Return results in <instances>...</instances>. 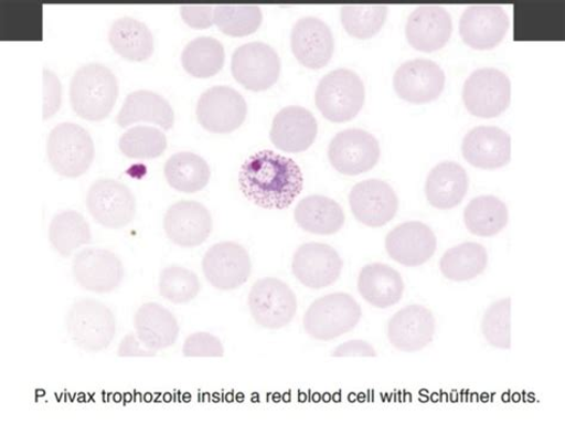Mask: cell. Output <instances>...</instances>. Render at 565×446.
<instances>
[{
    "mask_svg": "<svg viewBox=\"0 0 565 446\" xmlns=\"http://www.w3.org/2000/svg\"><path fill=\"white\" fill-rule=\"evenodd\" d=\"M244 197L264 210H287L303 189L299 166L287 157L264 150L247 158L239 172Z\"/></svg>",
    "mask_w": 565,
    "mask_h": 446,
    "instance_id": "1",
    "label": "cell"
},
{
    "mask_svg": "<svg viewBox=\"0 0 565 446\" xmlns=\"http://www.w3.org/2000/svg\"><path fill=\"white\" fill-rule=\"evenodd\" d=\"M118 84L115 74L102 64L81 67L70 83L72 109L86 121L106 120L115 107Z\"/></svg>",
    "mask_w": 565,
    "mask_h": 446,
    "instance_id": "2",
    "label": "cell"
},
{
    "mask_svg": "<svg viewBox=\"0 0 565 446\" xmlns=\"http://www.w3.org/2000/svg\"><path fill=\"white\" fill-rule=\"evenodd\" d=\"M365 102V86L355 72L339 68L321 79L316 93V103L327 120L343 124L361 113Z\"/></svg>",
    "mask_w": 565,
    "mask_h": 446,
    "instance_id": "3",
    "label": "cell"
},
{
    "mask_svg": "<svg viewBox=\"0 0 565 446\" xmlns=\"http://www.w3.org/2000/svg\"><path fill=\"white\" fill-rule=\"evenodd\" d=\"M362 318V308L347 293L320 297L306 311L303 327L317 340L331 341L351 332Z\"/></svg>",
    "mask_w": 565,
    "mask_h": 446,
    "instance_id": "4",
    "label": "cell"
},
{
    "mask_svg": "<svg viewBox=\"0 0 565 446\" xmlns=\"http://www.w3.org/2000/svg\"><path fill=\"white\" fill-rule=\"evenodd\" d=\"M67 333L73 344L86 352L107 350L116 333L113 311L99 301L84 299L67 311Z\"/></svg>",
    "mask_w": 565,
    "mask_h": 446,
    "instance_id": "5",
    "label": "cell"
},
{
    "mask_svg": "<svg viewBox=\"0 0 565 446\" xmlns=\"http://www.w3.org/2000/svg\"><path fill=\"white\" fill-rule=\"evenodd\" d=\"M47 157L52 169L65 178H78L95 158L90 134L76 124H61L52 129L47 140Z\"/></svg>",
    "mask_w": 565,
    "mask_h": 446,
    "instance_id": "6",
    "label": "cell"
},
{
    "mask_svg": "<svg viewBox=\"0 0 565 446\" xmlns=\"http://www.w3.org/2000/svg\"><path fill=\"white\" fill-rule=\"evenodd\" d=\"M248 307L253 319L264 329L280 330L294 320L297 299L285 282L266 277L253 285Z\"/></svg>",
    "mask_w": 565,
    "mask_h": 446,
    "instance_id": "7",
    "label": "cell"
},
{
    "mask_svg": "<svg viewBox=\"0 0 565 446\" xmlns=\"http://www.w3.org/2000/svg\"><path fill=\"white\" fill-rule=\"evenodd\" d=\"M512 98L511 81L497 68L487 67L470 74L463 87L468 112L481 118H494L509 109Z\"/></svg>",
    "mask_w": 565,
    "mask_h": 446,
    "instance_id": "8",
    "label": "cell"
},
{
    "mask_svg": "<svg viewBox=\"0 0 565 446\" xmlns=\"http://www.w3.org/2000/svg\"><path fill=\"white\" fill-rule=\"evenodd\" d=\"M86 208L99 225L111 230L128 226L137 214V201L131 190L109 178L88 188Z\"/></svg>",
    "mask_w": 565,
    "mask_h": 446,
    "instance_id": "9",
    "label": "cell"
},
{
    "mask_svg": "<svg viewBox=\"0 0 565 446\" xmlns=\"http://www.w3.org/2000/svg\"><path fill=\"white\" fill-rule=\"evenodd\" d=\"M232 74L247 91L265 92L279 78L280 59L269 44L246 43L236 49L232 56Z\"/></svg>",
    "mask_w": 565,
    "mask_h": 446,
    "instance_id": "10",
    "label": "cell"
},
{
    "mask_svg": "<svg viewBox=\"0 0 565 446\" xmlns=\"http://www.w3.org/2000/svg\"><path fill=\"white\" fill-rule=\"evenodd\" d=\"M381 157L377 139L363 129L340 131L329 147L332 167L345 176H359L373 170Z\"/></svg>",
    "mask_w": 565,
    "mask_h": 446,
    "instance_id": "11",
    "label": "cell"
},
{
    "mask_svg": "<svg viewBox=\"0 0 565 446\" xmlns=\"http://www.w3.org/2000/svg\"><path fill=\"white\" fill-rule=\"evenodd\" d=\"M198 120L211 132L228 134L241 128L246 120L245 98L230 86H214L200 97Z\"/></svg>",
    "mask_w": 565,
    "mask_h": 446,
    "instance_id": "12",
    "label": "cell"
},
{
    "mask_svg": "<svg viewBox=\"0 0 565 446\" xmlns=\"http://www.w3.org/2000/svg\"><path fill=\"white\" fill-rule=\"evenodd\" d=\"M202 269L214 288L231 291L246 284L250 276L252 262L243 245L225 242L207 249Z\"/></svg>",
    "mask_w": 565,
    "mask_h": 446,
    "instance_id": "13",
    "label": "cell"
},
{
    "mask_svg": "<svg viewBox=\"0 0 565 446\" xmlns=\"http://www.w3.org/2000/svg\"><path fill=\"white\" fill-rule=\"evenodd\" d=\"M74 279L85 290L108 294L120 287L125 276L124 264L113 252L85 248L74 257Z\"/></svg>",
    "mask_w": 565,
    "mask_h": 446,
    "instance_id": "14",
    "label": "cell"
},
{
    "mask_svg": "<svg viewBox=\"0 0 565 446\" xmlns=\"http://www.w3.org/2000/svg\"><path fill=\"white\" fill-rule=\"evenodd\" d=\"M343 266V259L332 246L308 243L295 252L292 274L305 287L318 290L334 285Z\"/></svg>",
    "mask_w": 565,
    "mask_h": 446,
    "instance_id": "15",
    "label": "cell"
},
{
    "mask_svg": "<svg viewBox=\"0 0 565 446\" xmlns=\"http://www.w3.org/2000/svg\"><path fill=\"white\" fill-rule=\"evenodd\" d=\"M445 81V73L438 64L427 59H414L397 68L393 83L401 99L426 104L439 98Z\"/></svg>",
    "mask_w": 565,
    "mask_h": 446,
    "instance_id": "16",
    "label": "cell"
},
{
    "mask_svg": "<svg viewBox=\"0 0 565 446\" xmlns=\"http://www.w3.org/2000/svg\"><path fill=\"white\" fill-rule=\"evenodd\" d=\"M510 29V18L499 6H472L459 21V35L469 47L493 50Z\"/></svg>",
    "mask_w": 565,
    "mask_h": 446,
    "instance_id": "17",
    "label": "cell"
},
{
    "mask_svg": "<svg viewBox=\"0 0 565 446\" xmlns=\"http://www.w3.org/2000/svg\"><path fill=\"white\" fill-rule=\"evenodd\" d=\"M349 201L354 217L367 227L385 226L398 211L396 192L388 183L380 180H367L355 184Z\"/></svg>",
    "mask_w": 565,
    "mask_h": 446,
    "instance_id": "18",
    "label": "cell"
},
{
    "mask_svg": "<svg viewBox=\"0 0 565 446\" xmlns=\"http://www.w3.org/2000/svg\"><path fill=\"white\" fill-rule=\"evenodd\" d=\"M163 230L175 245L196 247L202 245L213 231L212 214L196 201H180L172 204L163 216Z\"/></svg>",
    "mask_w": 565,
    "mask_h": 446,
    "instance_id": "19",
    "label": "cell"
},
{
    "mask_svg": "<svg viewBox=\"0 0 565 446\" xmlns=\"http://www.w3.org/2000/svg\"><path fill=\"white\" fill-rule=\"evenodd\" d=\"M385 248L392 259L415 267L427 263L437 249L433 230L419 221L405 222L385 237Z\"/></svg>",
    "mask_w": 565,
    "mask_h": 446,
    "instance_id": "20",
    "label": "cell"
},
{
    "mask_svg": "<svg viewBox=\"0 0 565 446\" xmlns=\"http://www.w3.org/2000/svg\"><path fill=\"white\" fill-rule=\"evenodd\" d=\"M291 50L301 65L319 70L330 64L334 53L331 28L317 18H303L291 32Z\"/></svg>",
    "mask_w": 565,
    "mask_h": 446,
    "instance_id": "21",
    "label": "cell"
},
{
    "mask_svg": "<svg viewBox=\"0 0 565 446\" xmlns=\"http://www.w3.org/2000/svg\"><path fill=\"white\" fill-rule=\"evenodd\" d=\"M465 159L476 169L498 170L511 161L512 139L498 127H476L462 144Z\"/></svg>",
    "mask_w": 565,
    "mask_h": 446,
    "instance_id": "22",
    "label": "cell"
},
{
    "mask_svg": "<svg viewBox=\"0 0 565 446\" xmlns=\"http://www.w3.org/2000/svg\"><path fill=\"white\" fill-rule=\"evenodd\" d=\"M436 320L433 311L412 305L397 311L388 323V339L398 351L418 352L433 343Z\"/></svg>",
    "mask_w": 565,
    "mask_h": 446,
    "instance_id": "23",
    "label": "cell"
},
{
    "mask_svg": "<svg viewBox=\"0 0 565 446\" xmlns=\"http://www.w3.org/2000/svg\"><path fill=\"white\" fill-rule=\"evenodd\" d=\"M452 35V19L439 6H423L408 18L406 36L413 49L434 53L446 46Z\"/></svg>",
    "mask_w": 565,
    "mask_h": 446,
    "instance_id": "24",
    "label": "cell"
},
{
    "mask_svg": "<svg viewBox=\"0 0 565 446\" xmlns=\"http://www.w3.org/2000/svg\"><path fill=\"white\" fill-rule=\"evenodd\" d=\"M318 123L313 114L302 107L281 109L274 118L270 139L280 151L301 153L315 144Z\"/></svg>",
    "mask_w": 565,
    "mask_h": 446,
    "instance_id": "25",
    "label": "cell"
},
{
    "mask_svg": "<svg viewBox=\"0 0 565 446\" xmlns=\"http://www.w3.org/2000/svg\"><path fill=\"white\" fill-rule=\"evenodd\" d=\"M134 329L140 343L152 352L167 350L180 336V325L166 307L148 302L134 316Z\"/></svg>",
    "mask_w": 565,
    "mask_h": 446,
    "instance_id": "26",
    "label": "cell"
},
{
    "mask_svg": "<svg viewBox=\"0 0 565 446\" xmlns=\"http://www.w3.org/2000/svg\"><path fill=\"white\" fill-rule=\"evenodd\" d=\"M468 189L469 178L465 168L455 161H443L429 172L425 192L430 205L448 211L462 203Z\"/></svg>",
    "mask_w": 565,
    "mask_h": 446,
    "instance_id": "27",
    "label": "cell"
},
{
    "mask_svg": "<svg viewBox=\"0 0 565 446\" xmlns=\"http://www.w3.org/2000/svg\"><path fill=\"white\" fill-rule=\"evenodd\" d=\"M359 291L367 304L384 309L403 299L405 282L394 267L373 263L363 267L359 278Z\"/></svg>",
    "mask_w": 565,
    "mask_h": 446,
    "instance_id": "28",
    "label": "cell"
},
{
    "mask_svg": "<svg viewBox=\"0 0 565 446\" xmlns=\"http://www.w3.org/2000/svg\"><path fill=\"white\" fill-rule=\"evenodd\" d=\"M138 123L154 124L170 130L174 125L171 104L152 92L140 91L129 94L122 109L116 116V124L126 128Z\"/></svg>",
    "mask_w": 565,
    "mask_h": 446,
    "instance_id": "29",
    "label": "cell"
},
{
    "mask_svg": "<svg viewBox=\"0 0 565 446\" xmlns=\"http://www.w3.org/2000/svg\"><path fill=\"white\" fill-rule=\"evenodd\" d=\"M295 220L303 231L317 235H333L344 227L343 208L330 198L311 195L295 208Z\"/></svg>",
    "mask_w": 565,
    "mask_h": 446,
    "instance_id": "30",
    "label": "cell"
},
{
    "mask_svg": "<svg viewBox=\"0 0 565 446\" xmlns=\"http://www.w3.org/2000/svg\"><path fill=\"white\" fill-rule=\"evenodd\" d=\"M108 38L113 50L129 62H146L154 52V40L150 28L136 19L116 20Z\"/></svg>",
    "mask_w": 565,
    "mask_h": 446,
    "instance_id": "31",
    "label": "cell"
},
{
    "mask_svg": "<svg viewBox=\"0 0 565 446\" xmlns=\"http://www.w3.org/2000/svg\"><path fill=\"white\" fill-rule=\"evenodd\" d=\"M167 181L178 191L193 193L203 190L211 181V168L200 156L191 152L173 155L166 163Z\"/></svg>",
    "mask_w": 565,
    "mask_h": 446,
    "instance_id": "32",
    "label": "cell"
},
{
    "mask_svg": "<svg viewBox=\"0 0 565 446\" xmlns=\"http://www.w3.org/2000/svg\"><path fill=\"white\" fill-rule=\"evenodd\" d=\"M488 252L478 243H463L445 252L440 259L441 274L454 282L471 280L484 273Z\"/></svg>",
    "mask_w": 565,
    "mask_h": 446,
    "instance_id": "33",
    "label": "cell"
},
{
    "mask_svg": "<svg viewBox=\"0 0 565 446\" xmlns=\"http://www.w3.org/2000/svg\"><path fill=\"white\" fill-rule=\"evenodd\" d=\"M509 208L493 195L473 199L465 212L468 231L478 236L498 235L509 223Z\"/></svg>",
    "mask_w": 565,
    "mask_h": 446,
    "instance_id": "34",
    "label": "cell"
},
{
    "mask_svg": "<svg viewBox=\"0 0 565 446\" xmlns=\"http://www.w3.org/2000/svg\"><path fill=\"white\" fill-rule=\"evenodd\" d=\"M49 240L58 255L70 257L74 251L92 243V231L85 217L76 211L56 214L50 225Z\"/></svg>",
    "mask_w": 565,
    "mask_h": 446,
    "instance_id": "35",
    "label": "cell"
},
{
    "mask_svg": "<svg viewBox=\"0 0 565 446\" xmlns=\"http://www.w3.org/2000/svg\"><path fill=\"white\" fill-rule=\"evenodd\" d=\"M225 49L214 38H198L189 42L182 53L184 70L196 78H210L225 65Z\"/></svg>",
    "mask_w": 565,
    "mask_h": 446,
    "instance_id": "36",
    "label": "cell"
},
{
    "mask_svg": "<svg viewBox=\"0 0 565 446\" xmlns=\"http://www.w3.org/2000/svg\"><path fill=\"white\" fill-rule=\"evenodd\" d=\"M263 13L257 6H217L214 24L223 34L233 38L248 36L258 31Z\"/></svg>",
    "mask_w": 565,
    "mask_h": 446,
    "instance_id": "37",
    "label": "cell"
},
{
    "mask_svg": "<svg viewBox=\"0 0 565 446\" xmlns=\"http://www.w3.org/2000/svg\"><path fill=\"white\" fill-rule=\"evenodd\" d=\"M388 7L385 6H344L341 8V23L355 39L366 40L381 32Z\"/></svg>",
    "mask_w": 565,
    "mask_h": 446,
    "instance_id": "38",
    "label": "cell"
},
{
    "mask_svg": "<svg viewBox=\"0 0 565 446\" xmlns=\"http://www.w3.org/2000/svg\"><path fill=\"white\" fill-rule=\"evenodd\" d=\"M118 145L130 159L150 160L166 152L168 140L166 134L157 128L138 126L128 129Z\"/></svg>",
    "mask_w": 565,
    "mask_h": 446,
    "instance_id": "39",
    "label": "cell"
},
{
    "mask_svg": "<svg viewBox=\"0 0 565 446\" xmlns=\"http://www.w3.org/2000/svg\"><path fill=\"white\" fill-rule=\"evenodd\" d=\"M200 279L182 266H169L159 278V293L163 299L174 305H185L195 300L200 294Z\"/></svg>",
    "mask_w": 565,
    "mask_h": 446,
    "instance_id": "40",
    "label": "cell"
},
{
    "mask_svg": "<svg viewBox=\"0 0 565 446\" xmlns=\"http://www.w3.org/2000/svg\"><path fill=\"white\" fill-rule=\"evenodd\" d=\"M482 333L488 343L502 350L511 349V299L489 306L482 320Z\"/></svg>",
    "mask_w": 565,
    "mask_h": 446,
    "instance_id": "41",
    "label": "cell"
},
{
    "mask_svg": "<svg viewBox=\"0 0 565 446\" xmlns=\"http://www.w3.org/2000/svg\"><path fill=\"white\" fill-rule=\"evenodd\" d=\"M183 354L188 359H222L225 349H223L217 337L206 332H198L185 339Z\"/></svg>",
    "mask_w": 565,
    "mask_h": 446,
    "instance_id": "42",
    "label": "cell"
},
{
    "mask_svg": "<svg viewBox=\"0 0 565 446\" xmlns=\"http://www.w3.org/2000/svg\"><path fill=\"white\" fill-rule=\"evenodd\" d=\"M62 106V84L56 74L49 68L43 70V106L44 121L55 115Z\"/></svg>",
    "mask_w": 565,
    "mask_h": 446,
    "instance_id": "43",
    "label": "cell"
},
{
    "mask_svg": "<svg viewBox=\"0 0 565 446\" xmlns=\"http://www.w3.org/2000/svg\"><path fill=\"white\" fill-rule=\"evenodd\" d=\"M183 21L195 29H206L214 24V7L212 6H183L181 8Z\"/></svg>",
    "mask_w": 565,
    "mask_h": 446,
    "instance_id": "44",
    "label": "cell"
},
{
    "mask_svg": "<svg viewBox=\"0 0 565 446\" xmlns=\"http://www.w3.org/2000/svg\"><path fill=\"white\" fill-rule=\"evenodd\" d=\"M332 355L334 359H349V357H370V359H376L377 352L367 341L354 339L339 346Z\"/></svg>",
    "mask_w": 565,
    "mask_h": 446,
    "instance_id": "45",
    "label": "cell"
},
{
    "mask_svg": "<svg viewBox=\"0 0 565 446\" xmlns=\"http://www.w3.org/2000/svg\"><path fill=\"white\" fill-rule=\"evenodd\" d=\"M157 353L147 350L136 333H128L118 347V357H154Z\"/></svg>",
    "mask_w": 565,
    "mask_h": 446,
    "instance_id": "46",
    "label": "cell"
}]
</instances>
